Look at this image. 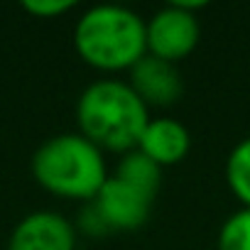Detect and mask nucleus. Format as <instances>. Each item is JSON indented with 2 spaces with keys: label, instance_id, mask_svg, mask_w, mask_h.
<instances>
[{
  "label": "nucleus",
  "instance_id": "nucleus-1",
  "mask_svg": "<svg viewBox=\"0 0 250 250\" xmlns=\"http://www.w3.org/2000/svg\"><path fill=\"white\" fill-rule=\"evenodd\" d=\"M150 120V108L128 81L101 79L88 83L76 101L79 133L101 152L125 155L138 147Z\"/></svg>",
  "mask_w": 250,
  "mask_h": 250
},
{
  "label": "nucleus",
  "instance_id": "nucleus-2",
  "mask_svg": "<svg viewBox=\"0 0 250 250\" xmlns=\"http://www.w3.org/2000/svg\"><path fill=\"white\" fill-rule=\"evenodd\" d=\"M76 54L98 71H130L145 54V20L123 5L88 8L74 25Z\"/></svg>",
  "mask_w": 250,
  "mask_h": 250
},
{
  "label": "nucleus",
  "instance_id": "nucleus-3",
  "mask_svg": "<svg viewBox=\"0 0 250 250\" xmlns=\"http://www.w3.org/2000/svg\"><path fill=\"white\" fill-rule=\"evenodd\" d=\"M35 182L59 196L74 201H91L108 179L103 152L81 133H59L44 140L32 155Z\"/></svg>",
  "mask_w": 250,
  "mask_h": 250
},
{
  "label": "nucleus",
  "instance_id": "nucleus-4",
  "mask_svg": "<svg viewBox=\"0 0 250 250\" xmlns=\"http://www.w3.org/2000/svg\"><path fill=\"white\" fill-rule=\"evenodd\" d=\"M201 8H206V3H201V0L169 3L160 8L150 20H145L147 54L172 64L187 59L201 40V27L196 20V10Z\"/></svg>",
  "mask_w": 250,
  "mask_h": 250
},
{
  "label": "nucleus",
  "instance_id": "nucleus-5",
  "mask_svg": "<svg viewBox=\"0 0 250 250\" xmlns=\"http://www.w3.org/2000/svg\"><path fill=\"white\" fill-rule=\"evenodd\" d=\"M91 204L101 216V221L105 223V228L110 233H118V230H138L140 226H145L152 213L155 196L123 182L115 174H108V179L103 182L101 191L91 199Z\"/></svg>",
  "mask_w": 250,
  "mask_h": 250
},
{
  "label": "nucleus",
  "instance_id": "nucleus-6",
  "mask_svg": "<svg viewBox=\"0 0 250 250\" xmlns=\"http://www.w3.org/2000/svg\"><path fill=\"white\" fill-rule=\"evenodd\" d=\"M5 250H76V226L59 211H32L15 223Z\"/></svg>",
  "mask_w": 250,
  "mask_h": 250
},
{
  "label": "nucleus",
  "instance_id": "nucleus-7",
  "mask_svg": "<svg viewBox=\"0 0 250 250\" xmlns=\"http://www.w3.org/2000/svg\"><path fill=\"white\" fill-rule=\"evenodd\" d=\"M128 83L147 108H167L177 103L184 91L177 64L157 59L152 54H145L128 71Z\"/></svg>",
  "mask_w": 250,
  "mask_h": 250
},
{
  "label": "nucleus",
  "instance_id": "nucleus-8",
  "mask_svg": "<svg viewBox=\"0 0 250 250\" xmlns=\"http://www.w3.org/2000/svg\"><path fill=\"white\" fill-rule=\"evenodd\" d=\"M138 150L165 169L179 165L189 155L191 133L174 118H150L138 140Z\"/></svg>",
  "mask_w": 250,
  "mask_h": 250
},
{
  "label": "nucleus",
  "instance_id": "nucleus-9",
  "mask_svg": "<svg viewBox=\"0 0 250 250\" xmlns=\"http://www.w3.org/2000/svg\"><path fill=\"white\" fill-rule=\"evenodd\" d=\"M115 177H120L123 182H128L152 196H157L160 184H162V167L155 165L147 155H143L138 147L120 155V162L115 167Z\"/></svg>",
  "mask_w": 250,
  "mask_h": 250
},
{
  "label": "nucleus",
  "instance_id": "nucleus-10",
  "mask_svg": "<svg viewBox=\"0 0 250 250\" xmlns=\"http://www.w3.org/2000/svg\"><path fill=\"white\" fill-rule=\"evenodd\" d=\"M226 182L243 208H250V138L240 140L230 150L226 160Z\"/></svg>",
  "mask_w": 250,
  "mask_h": 250
},
{
  "label": "nucleus",
  "instance_id": "nucleus-11",
  "mask_svg": "<svg viewBox=\"0 0 250 250\" xmlns=\"http://www.w3.org/2000/svg\"><path fill=\"white\" fill-rule=\"evenodd\" d=\"M218 250H250V208H240L223 221Z\"/></svg>",
  "mask_w": 250,
  "mask_h": 250
},
{
  "label": "nucleus",
  "instance_id": "nucleus-12",
  "mask_svg": "<svg viewBox=\"0 0 250 250\" xmlns=\"http://www.w3.org/2000/svg\"><path fill=\"white\" fill-rule=\"evenodd\" d=\"M22 8H25V13H30L35 18L52 20V18H59V15L74 10L76 3L74 0H25Z\"/></svg>",
  "mask_w": 250,
  "mask_h": 250
}]
</instances>
